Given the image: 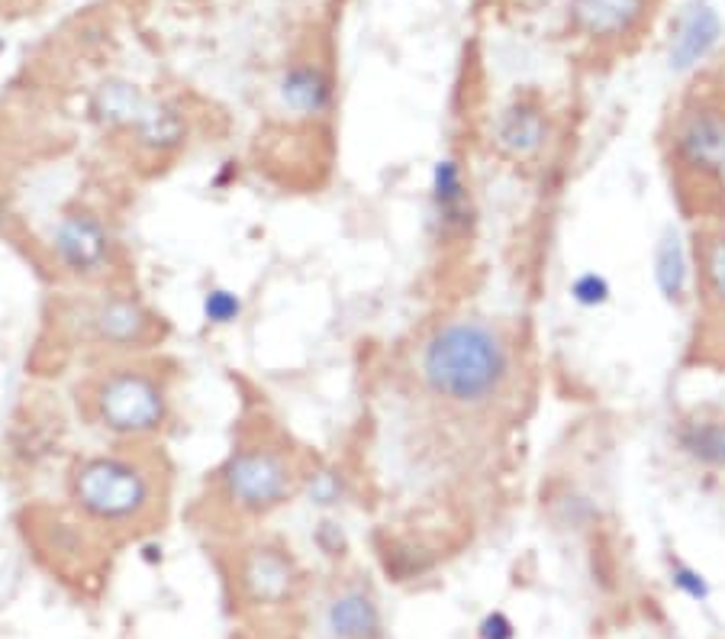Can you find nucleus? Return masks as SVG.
I'll return each mask as SVG.
<instances>
[{"label":"nucleus","mask_w":725,"mask_h":639,"mask_svg":"<svg viewBox=\"0 0 725 639\" xmlns=\"http://www.w3.org/2000/svg\"><path fill=\"white\" fill-rule=\"evenodd\" d=\"M513 343L487 317H451L419 349L423 388L454 410H484L513 381Z\"/></svg>","instance_id":"1"},{"label":"nucleus","mask_w":725,"mask_h":639,"mask_svg":"<svg viewBox=\"0 0 725 639\" xmlns=\"http://www.w3.org/2000/svg\"><path fill=\"white\" fill-rule=\"evenodd\" d=\"M68 501L81 521L104 529H133L159 507L152 465L126 453L84 456L68 471Z\"/></svg>","instance_id":"2"},{"label":"nucleus","mask_w":725,"mask_h":639,"mask_svg":"<svg viewBox=\"0 0 725 639\" xmlns=\"http://www.w3.org/2000/svg\"><path fill=\"white\" fill-rule=\"evenodd\" d=\"M668 159L677 181L703 197H725V81L690 91L668 126Z\"/></svg>","instance_id":"3"},{"label":"nucleus","mask_w":725,"mask_h":639,"mask_svg":"<svg viewBox=\"0 0 725 639\" xmlns=\"http://www.w3.org/2000/svg\"><path fill=\"white\" fill-rule=\"evenodd\" d=\"M88 410L116 440H149L168 423V388L146 365H113L88 385Z\"/></svg>","instance_id":"4"},{"label":"nucleus","mask_w":725,"mask_h":639,"mask_svg":"<svg viewBox=\"0 0 725 639\" xmlns=\"http://www.w3.org/2000/svg\"><path fill=\"white\" fill-rule=\"evenodd\" d=\"M303 468L275 443L235 446L220 465V494L242 517H268L300 494Z\"/></svg>","instance_id":"5"},{"label":"nucleus","mask_w":725,"mask_h":639,"mask_svg":"<svg viewBox=\"0 0 725 639\" xmlns=\"http://www.w3.org/2000/svg\"><path fill=\"white\" fill-rule=\"evenodd\" d=\"M665 0H567L571 33L613 56L642 39Z\"/></svg>","instance_id":"6"},{"label":"nucleus","mask_w":725,"mask_h":639,"mask_svg":"<svg viewBox=\"0 0 725 639\" xmlns=\"http://www.w3.org/2000/svg\"><path fill=\"white\" fill-rule=\"evenodd\" d=\"M49 249L58 269L78 282H97L113 265L111 230L94 210L84 207L65 210L58 217L49 232Z\"/></svg>","instance_id":"7"},{"label":"nucleus","mask_w":725,"mask_h":639,"mask_svg":"<svg viewBox=\"0 0 725 639\" xmlns=\"http://www.w3.org/2000/svg\"><path fill=\"white\" fill-rule=\"evenodd\" d=\"M81 333L111 352L142 349L156 340V313L133 294H104L81 307Z\"/></svg>","instance_id":"8"},{"label":"nucleus","mask_w":725,"mask_h":639,"mask_svg":"<svg viewBox=\"0 0 725 639\" xmlns=\"http://www.w3.org/2000/svg\"><path fill=\"white\" fill-rule=\"evenodd\" d=\"M552 139H555V119L536 94L513 98L494 123V146L509 162L542 159Z\"/></svg>","instance_id":"9"},{"label":"nucleus","mask_w":725,"mask_h":639,"mask_svg":"<svg viewBox=\"0 0 725 639\" xmlns=\"http://www.w3.org/2000/svg\"><path fill=\"white\" fill-rule=\"evenodd\" d=\"M723 39V16L706 0H687L670 20L668 65L670 71L683 75L700 68Z\"/></svg>","instance_id":"10"},{"label":"nucleus","mask_w":725,"mask_h":639,"mask_svg":"<svg viewBox=\"0 0 725 639\" xmlns=\"http://www.w3.org/2000/svg\"><path fill=\"white\" fill-rule=\"evenodd\" d=\"M652 278L661 300L670 307H687L697 297V255L693 242L683 236L680 227L668 224L655 249H652Z\"/></svg>","instance_id":"11"},{"label":"nucleus","mask_w":725,"mask_h":639,"mask_svg":"<svg viewBox=\"0 0 725 639\" xmlns=\"http://www.w3.org/2000/svg\"><path fill=\"white\" fill-rule=\"evenodd\" d=\"M239 581L249 601L255 604H284L297 594L300 569L290 552L278 546H252L239 566Z\"/></svg>","instance_id":"12"},{"label":"nucleus","mask_w":725,"mask_h":639,"mask_svg":"<svg viewBox=\"0 0 725 639\" xmlns=\"http://www.w3.org/2000/svg\"><path fill=\"white\" fill-rule=\"evenodd\" d=\"M429 204H433V220L439 227V236L461 239L474 227V201L471 187L458 159H439L429 174Z\"/></svg>","instance_id":"13"},{"label":"nucleus","mask_w":725,"mask_h":639,"mask_svg":"<svg viewBox=\"0 0 725 639\" xmlns=\"http://www.w3.org/2000/svg\"><path fill=\"white\" fill-rule=\"evenodd\" d=\"M333 98V78L317 61H297L278 78V101L294 116H326Z\"/></svg>","instance_id":"14"},{"label":"nucleus","mask_w":725,"mask_h":639,"mask_svg":"<svg viewBox=\"0 0 725 639\" xmlns=\"http://www.w3.org/2000/svg\"><path fill=\"white\" fill-rule=\"evenodd\" d=\"M677 453L693 465L725 471V417L716 410H693L674 426Z\"/></svg>","instance_id":"15"},{"label":"nucleus","mask_w":725,"mask_h":639,"mask_svg":"<svg viewBox=\"0 0 725 639\" xmlns=\"http://www.w3.org/2000/svg\"><path fill=\"white\" fill-rule=\"evenodd\" d=\"M697 290L703 307L725 320V224H713L693 236Z\"/></svg>","instance_id":"16"},{"label":"nucleus","mask_w":725,"mask_h":639,"mask_svg":"<svg viewBox=\"0 0 725 639\" xmlns=\"http://www.w3.org/2000/svg\"><path fill=\"white\" fill-rule=\"evenodd\" d=\"M326 634L330 639H378L381 637V611L371 594L348 587L335 594L326 607Z\"/></svg>","instance_id":"17"},{"label":"nucleus","mask_w":725,"mask_h":639,"mask_svg":"<svg viewBox=\"0 0 725 639\" xmlns=\"http://www.w3.org/2000/svg\"><path fill=\"white\" fill-rule=\"evenodd\" d=\"M149 104H152V98H146L139 84H133L126 78H107L97 84V91L91 98V116L101 126L133 133V126L142 119Z\"/></svg>","instance_id":"18"},{"label":"nucleus","mask_w":725,"mask_h":639,"mask_svg":"<svg viewBox=\"0 0 725 639\" xmlns=\"http://www.w3.org/2000/svg\"><path fill=\"white\" fill-rule=\"evenodd\" d=\"M133 136L139 149L152 156H171L174 149H181L187 126H184V116L177 114V107H171L165 101H152L142 119L133 126Z\"/></svg>","instance_id":"19"},{"label":"nucleus","mask_w":725,"mask_h":639,"mask_svg":"<svg viewBox=\"0 0 725 639\" xmlns=\"http://www.w3.org/2000/svg\"><path fill=\"white\" fill-rule=\"evenodd\" d=\"M300 491L310 498L313 507H323V511H326V507L342 504V498H345V478H342V471L333 468V465H317V468L303 471Z\"/></svg>","instance_id":"20"},{"label":"nucleus","mask_w":725,"mask_h":639,"mask_svg":"<svg viewBox=\"0 0 725 639\" xmlns=\"http://www.w3.org/2000/svg\"><path fill=\"white\" fill-rule=\"evenodd\" d=\"M567 297H571L577 307H584V310H600V307H607V304H610V297H613V285H610V278H607L603 272L587 269V272H577V275L571 278V285H567Z\"/></svg>","instance_id":"21"},{"label":"nucleus","mask_w":725,"mask_h":639,"mask_svg":"<svg viewBox=\"0 0 725 639\" xmlns=\"http://www.w3.org/2000/svg\"><path fill=\"white\" fill-rule=\"evenodd\" d=\"M668 575L670 584H674L687 601H693V604H706V601L713 597L710 579H706L697 566H690L687 559H680V556H668Z\"/></svg>","instance_id":"22"},{"label":"nucleus","mask_w":725,"mask_h":639,"mask_svg":"<svg viewBox=\"0 0 725 639\" xmlns=\"http://www.w3.org/2000/svg\"><path fill=\"white\" fill-rule=\"evenodd\" d=\"M245 304L235 290L210 288L204 294V320L214 327H232L242 317Z\"/></svg>","instance_id":"23"},{"label":"nucleus","mask_w":725,"mask_h":639,"mask_svg":"<svg viewBox=\"0 0 725 639\" xmlns=\"http://www.w3.org/2000/svg\"><path fill=\"white\" fill-rule=\"evenodd\" d=\"M477 637L481 639H516V624L503 614L491 611L481 624H477Z\"/></svg>","instance_id":"24"},{"label":"nucleus","mask_w":725,"mask_h":639,"mask_svg":"<svg viewBox=\"0 0 725 639\" xmlns=\"http://www.w3.org/2000/svg\"><path fill=\"white\" fill-rule=\"evenodd\" d=\"M313 539H317V546H320L326 556H342V549H345V533H342V526L333 521L320 523L317 533H313Z\"/></svg>","instance_id":"25"}]
</instances>
